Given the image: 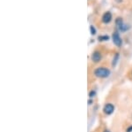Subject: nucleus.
Wrapping results in <instances>:
<instances>
[{
	"mask_svg": "<svg viewBox=\"0 0 132 132\" xmlns=\"http://www.w3.org/2000/svg\"><path fill=\"white\" fill-rule=\"evenodd\" d=\"M116 26L118 27L119 30H121L122 32H124L129 29V26L126 24H124V22H123V20H122L121 18H117L116 20Z\"/></svg>",
	"mask_w": 132,
	"mask_h": 132,
	"instance_id": "nucleus-3",
	"label": "nucleus"
},
{
	"mask_svg": "<svg viewBox=\"0 0 132 132\" xmlns=\"http://www.w3.org/2000/svg\"><path fill=\"white\" fill-rule=\"evenodd\" d=\"M104 132H110V131L108 130V129H105V130H104Z\"/></svg>",
	"mask_w": 132,
	"mask_h": 132,
	"instance_id": "nucleus-12",
	"label": "nucleus"
},
{
	"mask_svg": "<svg viewBox=\"0 0 132 132\" xmlns=\"http://www.w3.org/2000/svg\"><path fill=\"white\" fill-rule=\"evenodd\" d=\"M114 111V106L111 103H108L106 104L105 106H104L103 107V112L105 114H108V115H110V114H112L113 113Z\"/></svg>",
	"mask_w": 132,
	"mask_h": 132,
	"instance_id": "nucleus-4",
	"label": "nucleus"
},
{
	"mask_svg": "<svg viewBox=\"0 0 132 132\" xmlns=\"http://www.w3.org/2000/svg\"><path fill=\"white\" fill-rule=\"evenodd\" d=\"M95 94H96V92H95L94 91H90V93H89V97H90L91 99H92V98L94 97Z\"/></svg>",
	"mask_w": 132,
	"mask_h": 132,
	"instance_id": "nucleus-10",
	"label": "nucleus"
},
{
	"mask_svg": "<svg viewBox=\"0 0 132 132\" xmlns=\"http://www.w3.org/2000/svg\"><path fill=\"white\" fill-rule=\"evenodd\" d=\"M131 131H132V126H130L127 129V132H131Z\"/></svg>",
	"mask_w": 132,
	"mask_h": 132,
	"instance_id": "nucleus-11",
	"label": "nucleus"
},
{
	"mask_svg": "<svg viewBox=\"0 0 132 132\" xmlns=\"http://www.w3.org/2000/svg\"><path fill=\"white\" fill-rule=\"evenodd\" d=\"M91 58H92V60H93V62H95V63L100 62L101 59V53L100 52H98V51H96V52H93Z\"/></svg>",
	"mask_w": 132,
	"mask_h": 132,
	"instance_id": "nucleus-6",
	"label": "nucleus"
},
{
	"mask_svg": "<svg viewBox=\"0 0 132 132\" xmlns=\"http://www.w3.org/2000/svg\"><path fill=\"white\" fill-rule=\"evenodd\" d=\"M112 20V13L110 12H106L102 16V22L108 24Z\"/></svg>",
	"mask_w": 132,
	"mask_h": 132,
	"instance_id": "nucleus-5",
	"label": "nucleus"
},
{
	"mask_svg": "<svg viewBox=\"0 0 132 132\" xmlns=\"http://www.w3.org/2000/svg\"><path fill=\"white\" fill-rule=\"evenodd\" d=\"M90 31H91V35H95L96 34V29L93 26H90Z\"/></svg>",
	"mask_w": 132,
	"mask_h": 132,
	"instance_id": "nucleus-9",
	"label": "nucleus"
},
{
	"mask_svg": "<svg viewBox=\"0 0 132 132\" xmlns=\"http://www.w3.org/2000/svg\"><path fill=\"white\" fill-rule=\"evenodd\" d=\"M112 39H113V42H114V44H116L117 47H121L122 44V38H121L120 35H119L118 32H114L112 35Z\"/></svg>",
	"mask_w": 132,
	"mask_h": 132,
	"instance_id": "nucleus-2",
	"label": "nucleus"
},
{
	"mask_svg": "<svg viewBox=\"0 0 132 132\" xmlns=\"http://www.w3.org/2000/svg\"><path fill=\"white\" fill-rule=\"evenodd\" d=\"M98 39H99L100 41H107V40L109 39V37H108V36H100Z\"/></svg>",
	"mask_w": 132,
	"mask_h": 132,
	"instance_id": "nucleus-8",
	"label": "nucleus"
},
{
	"mask_svg": "<svg viewBox=\"0 0 132 132\" xmlns=\"http://www.w3.org/2000/svg\"><path fill=\"white\" fill-rule=\"evenodd\" d=\"M118 59H119V53H116V54L114 55V59H113V62H112L113 67H116L117 62H118Z\"/></svg>",
	"mask_w": 132,
	"mask_h": 132,
	"instance_id": "nucleus-7",
	"label": "nucleus"
},
{
	"mask_svg": "<svg viewBox=\"0 0 132 132\" xmlns=\"http://www.w3.org/2000/svg\"><path fill=\"white\" fill-rule=\"evenodd\" d=\"M110 74V70L107 67H101L94 70V75L98 78H107Z\"/></svg>",
	"mask_w": 132,
	"mask_h": 132,
	"instance_id": "nucleus-1",
	"label": "nucleus"
}]
</instances>
